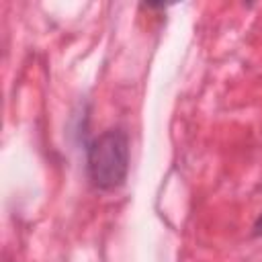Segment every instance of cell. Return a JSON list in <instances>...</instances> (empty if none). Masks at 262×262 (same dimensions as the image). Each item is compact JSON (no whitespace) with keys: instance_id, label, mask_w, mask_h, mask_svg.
<instances>
[{"instance_id":"1","label":"cell","mask_w":262,"mask_h":262,"mask_svg":"<svg viewBox=\"0 0 262 262\" xmlns=\"http://www.w3.org/2000/svg\"><path fill=\"white\" fill-rule=\"evenodd\" d=\"M86 170L98 190H117L129 172V135L121 127L102 131L86 149Z\"/></svg>"},{"instance_id":"2","label":"cell","mask_w":262,"mask_h":262,"mask_svg":"<svg viewBox=\"0 0 262 262\" xmlns=\"http://www.w3.org/2000/svg\"><path fill=\"white\" fill-rule=\"evenodd\" d=\"M252 233H254V235H258V237L262 235V215L256 219V223H254V231H252Z\"/></svg>"}]
</instances>
